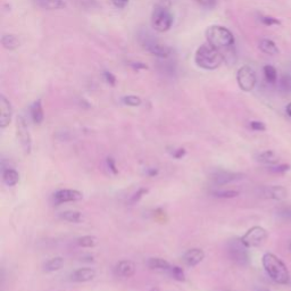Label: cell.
I'll use <instances>...</instances> for the list:
<instances>
[{
	"instance_id": "1",
	"label": "cell",
	"mask_w": 291,
	"mask_h": 291,
	"mask_svg": "<svg viewBox=\"0 0 291 291\" xmlns=\"http://www.w3.org/2000/svg\"><path fill=\"white\" fill-rule=\"evenodd\" d=\"M224 56L220 49L215 48L212 45L205 44L200 46L195 53V63L197 66L206 71L216 70L223 63Z\"/></svg>"
},
{
	"instance_id": "2",
	"label": "cell",
	"mask_w": 291,
	"mask_h": 291,
	"mask_svg": "<svg viewBox=\"0 0 291 291\" xmlns=\"http://www.w3.org/2000/svg\"><path fill=\"white\" fill-rule=\"evenodd\" d=\"M263 266L273 281L279 285H288L290 282V273L286 264L276 257L274 254L266 253L263 256Z\"/></svg>"
},
{
	"instance_id": "3",
	"label": "cell",
	"mask_w": 291,
	"mask_h": 291,
	"mask_svg": "<svg viewBox=\"0 0 291 291\" xmlns=\"http://www.w3.org/2000/svg\"><path fill=\"white\" fill-rule=\"evenodd\" d=\"M207 42L215 48H229L235 44L232 32L221 25H212L206 30Z\"/></svg>"
},
{
	"instance_id": "4",
	"label": "cell",
	"mask_w": 291,
	"mask_h": 291,
	"mask_svg": "<svg viewBox=\"0 0 291 291\" xmlns=\"http://www.w3.org/2000/svg\"><path fill=\"white\" fill-rule=\"evenodd\" d=\"M228 255L233 263L239 266H248L250 263L248 247L242 242L241 238H233L228 243Z\"/></svg>"
},
{
	"instance_id": "5",
	"label": "cell",
	"mask_w": 291,
	"mask_h": 291,
	"mask_svg": "<svg viewBox=\"0 0 291 291\" xmlns=\"http://www.w3.org/2000/svg\"><path fill=\"white\" fill-rule=\"evenodd\" d=\"M173 24V15L164 5H155L152 14V25L157 32H166Z\"/></svg>"
},
{
	"instance_id": "6",
	"label": "cell",
	"mask_w": 291,
	"mask_h": 291,
	"mask_svg": "<svg viewBox=\"0 0 291 291\" xmlns=\"http://www.w3.org/2000/svg\"><path fill=\"white\" fill-rule=\"evenodd\" d=\"M140 42L143 46L147 52L152 53V55L158 57V58L165 59L167 57H170L172 53V48L166 46V45H161L158 42L157 40L153 38V35H150V38H146V37H140Z\"/></svg>"
},
{
	"instance_id": "7",
	"label": "cell",
	"mask_w": 291,
	"mask_h": 291,
	"mask_svg": "<svg viewBox=\"0 0 291 291\" xmlns=\"http://www.w3.org/2000/svg\"><path fill=\"white\" fill-rule=\"evenodd\" d=\"M237 82L242 91L250 92L256 85V73L250 66L240 67L237 73Z\"/></svg>"
},
{
	"instance_id": "8",
	"label": "cell",
	"mask_w": 291,
	"mask_h": 291,
	"mask_svg": "<svg viewBox=\"0 0 291 291\" xmlns=\"http://www.w3.org/2000/svg\"><path fill=\"white\" fill-rule=\"evenodd\" d=\"M267 239V231L262 226H253L241 237L242 242L248 248L258 247Z\"/></svg>"
},
{
	"instance_id": "9",
	"label": "cell",
	"mask_w": 291,
	"mask_h": 291,
	"mask_svg": "<svg viewBox=\"0 0 291 291\" xmlns=\"http://www.w3.org/2000/svg\"><path fill=\"white\" fill-rule=\"evenodd\" d=\"M16 132L17 138L20 140L21 146L24 150L25 154H30L32 149V139L31 134L28 132V128L26 124V121L23 116H17L16 118Z\"/></svg>"
},
{
	"instance_id": "10",
	"label": "cell",
	"mask_w": 291,
	"mask_h": 291,
	"mask_svg": "<svg viewBox=\"0 0 291 291\" xmlns=\"http://www.w3.org/2000/svg\"><path fill=\"white\" fill-rule=\"evenodd\" d=\"M245 178L243 173H236V172H226V171H220L216 172L212 175V182L214 185H224L228 183L239 181Z\"/></svg>"
},
{
	"instance_id": "11",
	"label": "cell",
	"mask_w": 291,
	"mask_h": 291,
	"mask_svg": "<svg viewBox=\"0 0 291 291\" xmlns=\"http://www.w3.org/2000/svg\"><path fill=\"white\" fill-rule=\"evenodd\" d=\"M82 197H83L82 192L78 191V190L62 189L53 193V202L57 205L70 202H78V200L82 199Z\"/></svg>"
},
{
	"instance_id": "12",
	"label": "cell",
	"mask_w": 291,
	"mask_h": 291,
	"mask_svg": "<svg viewBox=\"0 0 291 291\" xmlns=\"http://www.w3.org/2000/svg\"><path fill=\"white\" fill-rule=\"evenodd\" d=\"M13 116L12 104L5 96H0V127L5 129L8 127Z\"/></svg>"
},
{
	"instance_id": "13",
	"label": "cell",
	"mask_w": 291,
	"mask_h": 291,
	"mask_svg": "<svg viewBox=\"0 0 291 291\" xmlns=\"http://www.w3.org/2000/svg\"><path fill=\"white\" fill-rule=\"evenodd\" d=\"M205 258V253L199 248H193L183 255V261L188 266H196Z\"/></svg>"
},
{
	"instance_id": "14",
	"label": "cell",
	"mask_w": 291,
	"mask_h": 291,
	"mask_svg": "<svg viewBox=\"0 0 291 291\" xmlns=\"http://www.w3.org/2000/svg\"><path fill=\"white\" fill-rule=\"evenodd\" d=\"M96 271L93 268L84 267L79 268L71 274V280L74 282H88L95 279Z\"/></svg>"
},
{
	"instance_id": "15",
	"label": "cell",
	"mask_w": 291,
	"mask_h": 291,
	"mask_svg": "<svg viewBox=\"0 0 291 291\" xmlns=\"http://www.w3.org/2000/svg\"><path fill=\"white\" fill-rule=\"evenodd\" d=\"M264 196L274 200H283L288 197V191H287V189L283 188V186L273 185L268 186V188L264 190Z\"/></svg>"
},
{
	"instance_id": "16",
	"label": "cell",
	"mask_w": 291,
	"mask_h": 291,
	"mask_svg": "<svg viewBox=\"0 0 291 291\" xmlns=\"http://www.w3.org/2000/svg\"><path fill=\"white\" fill-rule=\"evenodd\" d=\"M116 273L122 278H131L135 273V265L131 261H122L116 265Z\"/></svg>"
},
{
	"instance_id": "17",
	"label": "cell",
	"mask_w": 291,
	"mask_h": 291,
	"mask_svg": "<svg viewBox=\"0 0 291 291\" xmlns=\"http://www.w3.org/2000/svg\"><path fill=\"white\" fill-rule=\"evenodd\" d=\"M34 2L39 8L46 10L63 9L66 7V2L64 0H34Z\"/></svg>"
},
{
	"instance_id": "18",
	"label": "cell",
	"mask_w": 291,
	"mask_h": 291,
	"mask_svg": "<svg viewBox=\"0 0 291 291\" xmlns=\"http://www.w3.org/2000/svg\"><path fill=\"white\" fill-rule=\"evenodd\" d=\"M30 112H31L32 121H33L35 124H41L42 122H44L45 114H44V108H42V103L40 99L32 104Z\"/></svg>"
},
{
	"instance_id": "19",
	"label": "cell",
	"mask_w": 291,
	"mask_h": 291,
	"mask_svg": "<svg viewBox=\"0 0 291 291\" xmlns=\"http://www.w3.org/2000/svg\"><path fill=\"white\" fill-rule=\"evenodd\" d=\"M257 161H260L262 164H266V165H275L279 163L280 157L278 154L273 150H266V152H263L261 154H258L256 157Z\"/></svg>"
},
{
	"instance_id": "20",
	"label": "cell",
	"mask_w": 291,
	"mask_h": 291,
	"mask_svg": "<svg viewBox=\"0 0 291 291\" xmlns=\"http://www.w3.org/2000/svg\"><path fill=\"white\" fill-rule=\"evenodd\" d=\"M2 180L8 186H14L20 181V174L13 168H6L2 172Z\"/></svg>"
},
{
	"instance_id": "21",
	"label": "cell",
	"mask_w": 291,
	"mask_h": 291,
	"mask_svg": "<svg viewBox=\"0 0 291 291\" xmlns=\"http://www.w3.org/2000/svg\"><path fill=\"white\" fill-rule=\"evenodd\" d=\"M1 45L7 50H15L20 47L19 38L14 34H3L1 37Z\"/></svg>"
},
{
	"instance_id": "22",
	"label": "cell",
	"mask_w": 291,
	"mask_h": 291,
	"mask_svg": "<svg viewBox=\"0 0 291 291\" xmlns=\"http://www.w3.org/2000/svg\"><path fill=\"white\" fill-rule=\"evenodd\" d=\"M260 49L264 53H266V55L274 56V55H278L279 53L278 47H276L274 42H273L272 40H268V39H263V40H261Z\"/></svg>"
},
{
	"instance_id": "23",
	"label": "cell",
	"mask_w": 291,
	"mask_h": 291,
	"mask_svg": "<svg viewBox=\"0 0 291 291\" xmlns=\"http://www.w3.org/2000/svg\"><path fill=\"white\" fill-rule=\"evenodd\" d=\"M64 265V258L63 257H53V258H50L49 261H47L45 265H44V268L46 272H55V271H58L63 267Z\"/></svg>"
},
{
	"instance_id": "24",
	"label": "cell",
	"mask_w": 291,
	"mask_h": 291,
	"mask_svg": "<svg viewBox=\"0 0 291 291\" xmlns=\"http://www.w3.org/2000/svg\"><path fill=\"white\" fill-rule=\"evenodd\" d=\"M59 217L66 222H71V223H79V222H81L82 220H83L82 214L80 213V212H77V211L63 212V213H60Z\"/></svg>"
},
{
	"instance_id": "25",
	"label": "cell",
	"mask_w": 291,
	"mask_h": 291,
	"mask_svg": "<svg viewBox=\"0 0 291 291\" xmlns=\"http://www.w3.org/2000/svg\"><path fill=\"white\" fill-rule=\"evenodd\" d=\"M147 266L152 269H170L171 265L168 262H166L163 258H149L148 262H147Z\"/></svg>"
},
{
	"instance_id": "26",
	"label": "cell",
	"mask_w": 291,
	"mask_h": 291,
	"mask_svg": "<svg viewBox=\"0 0 291 291\" xmlns=\"http://www.w3.org/2000/svg\"><path fill=\"white\" fill-rule=\"evenodd\" d=\"M212 195L216 198H236V197L239 196V192L236 191V190H214V191L211 192Z\"/></svg>"
},
{
	"instance_id": "27",
	"label": "cell",
	"mask_w": 291,
	"mask_h": 291,
	"mask_svg": "<svg viewBox=\"0 0 291 291\" xmlns=\"http://www.w3.org/2000/svg\"><path fill=\"white\" fill-rule=\"evenodd\" d=\"M263 70H264V75H265V79H266V81L268 83L274 84L276 82V79H278V72H276L275 67L272 65H266L264 66Z\"/></svg>"
},
{
	"instance_id": "28",
	"label": "cell",
	"mask_w": 291,
	"mask_h": 291,
	"mask_svg": "<svg viewBox=\"0 0 291 291\" xmlns=\"http://www.w3.org/2000/svg\"><path fill=\"white\" fill-rule=\"evenodd\" d=\"M78 245L84 248H92L97 245V238L92 236H84L77 240Z\"/></svg>"
},
{
	"instance_id": "29",
	"label": "cell",
	"mask_w": 291,
	"mask_h": 291,
	"mask_svg": "<svg viewBox=\"0 0 291 291\" xmlns=\"http://www.w3.org/2000/svg\"><path fill=\"white\" fill-rule=\"evenodd\" d=\"M122 102H123L124 105L131 106V107H136L141 105V99L138 96H125L122 98Z\"/></svg>"
},
{
	"instance_id": "30",
	"label": "cell",
	"mask_w": 291,
	"mask_h": 291,
	"mask_svg": "<svg viewBox=\"0 0 291 291\" xmlns=\"http://www.w3.org/2000/svg\"><path fill=\"white\" fill-rule=\"evenodd\" d=\"M280 89L286 93H291V77L290 75H282L280 79Z\"/></svg>"
},
{
	"instance_id": "31",
	"label": "cell",
	"mask_w": 291,
	"mask_h": 291,
	"mask_svg": "<svg viewBox=\"0 0 291 291\" xmlns=\"http://www.w3.org/2000/svg\"><path fill=\"white\" fill-rule=\"evenodd\" d=\"M171 273V275L173 276V279L178 280V281H185V275L183 269L179 266H171L170 269H168Z\"/></svg>"
},
{
	"instance_id": "32",
	"label": "cell",
	"mask_w": 291,
	"mask_h": 291,
	"mask_svg": "<svg viewBox=\"0 0 291 291\" xmlns=\"http://www.w3.org/2000/svg\"><path fill=\"white\" fill-rule=\"evenodd\" d=\"M290 167L291 166L289 164H281V165H276V166L269 167V171L275 174H283L286 173V172H288L290 170Z\"/></svg>"
},
{
	"instance_id": "33",
	"label": "cell",
	"mask_w": 291,
	"mask_h": 291,
	"mask_svg": "<svg viewBox=\"0 0 291 291\" xmlns=\"http://www.w3.org/2000/svg\"><path fill=\"white\" fill-rule=\"evenodd\" d=\"M260 20H261V22L264 25H266V26H272V25L281 24V22H280L278 19H274V17H272V16H261Z\"/></svg>"
},
{
	"instance_id": "34",
	"label": "cell",
	"mask_w": 291,
	"mask_h": 291,
	"mask_svg": "<svg viewBox=\"0 0 291 291\" xmlns=\"http://www.w3.org/2000/svg\"><path fill=\"white\" fill-rule=\"evenodd\" d=\"M148 192V190L147 189H143V188H141V189H139L138 191H136L133 196L131 197V199H130V204H135V203H138L140 199L142 198L143 196H146V193Z\"/></svg>"
},
{
	"instance_id": "35",
	"label": "cell",
	"mask_w": 291,
	"mask_h": 291,
	"mask_svg": "<svg viewBox=\"0 0 291 291\" xmlns=\"http://www.w3.org/2000/svg\"><path fill=\"white\" fill-rule=\"evenodd\" d=\"M195 1L198 3V5L204 7V8L212 9V8H214L215 6H216L217 0H195Z\"/></svg>"
},
{
	"instance_id": "36",
	"label": "cell",
	"mask_w": 291,
	"mask_h": 291,
	"mask_svg": "<svg viewBox=\"0 0 291 291\" xmlns=\"http://www.w3.org/2000/svg\"><path fill=\"white\" fill-rule=\"evenodd\" d=\"M103 78L105 79V81L110 85H115V83H116V78L114 77L113 73H110L108 71L103 72Z\"/></svg>"
},
{
	"instance_id": "37",
	"label": "cell",
	"mask_w": 291,
	"mask_h": 291,
	"mask_svg": "<svg viewBox=\"0 0 291 291\" xmlns=\"http://www.w3.org/2000/svg\"><path fill=\"white\" fill-rule=\"evenodd\" d=\"M250 128H251V130H254V131H265L266 130L265 124L263 123V122H260V121L250 122Z\"/></svg>"
},
{
	"instance_id": "38",
	"label": "cell",
	"mask_w": 291,
	"mask_h": 291,
	"mask_svg": "<svg viewBox=\"0 0 291 291\" xmlns=\"http://www.w3.org/2000/svg\"><path fill=\"white\" fill-rule=\"evenodd\" d=\"M278 215H279V216H281L283 220L291 221V207L282 208V210L279 211Z\"/></svg>"
},
{
	"instance_id": "39",
	"label": "cell",
	"mask_w": 291,
	"mask_h": 291,
	"mask_svg": "<svg viewBox=\"0 0 291 291\" xmlns=\"http://www.w3.org/2000/svg\"><path fill=\"white\" fill-rule=\"evenodd\" d=\"M106 163H107V166H108V168L110 171L113 172V174H117V168H116V164H115V160L113 159L112 157H108L107 158V160H106Z\"/></svg>"
},
{
	"instance_id": "40",
	"label": "cell",
	"mask_w": 291,
	"mask_h": 291,
	"mask_svg": "<svg viewBox=\"0 0 291 291\" xmlns=\"http://www.w3.org/2000/svg\"><path fill=\"white\" fill-rule=\"evenodd\" d=\"M130 0H112L113 5L116 7V8H125L128 6V3Z\"/></svg>"
},
{
	"instance_id": "41",
	"label": "cell",
	"mask_w": 291,
	"mask_h": 291,
	"mask_svg": "<svg viewBox=\"0 0 291 291\" xmlns=\"http://www.w3.org/2000/svg\"><path fill=\"white\" fill-rule=\"evenodd\" d=\"M130 66L132 68H134V70H148V66L146 65V64H143L141 62H133V63H130Z\"/></svg>"
},
{
	"instance_id": "42",
	"label": "cell",
	"mask_w": 291,
	"mask_h": 291,
	"mask_svg": "<svg viewBox=\"0 0 291 291\" xmlns=\"http://www.w3.org/2000/svg\"><path fill=\"white\" fill-rule=\"evenodd\" d=\"M174 158H177V159H181V158L185 155V149L183 148H180L178 150H175V152L172 154Z\"/></svg>"
},
{
	"instance_id": "43",
	"label": "cell",
	"mask_w": 291,
	"mask_h": 291,
	"mask_svg": "<svg viewBox=\"0 0 291 291\" xmlns=\"http://www.w3.org/2000/svg\"><path fill=\"white\" fill-rule=\"evenodd\" d=\"M147 174H148L149 177H156L158 174V171L155 170V168H148V170H147Z\"/></svg>"
},
{
	"instance_id": "44",
	"label": "cell",
	"mask_w": 291,
	"mask_h": 291,
	"mask_svg": "<svg viewBox=\"0 0 291 291\" xmlns=\"http://www.w3.org/2000/svg\"><path fill=\"white\" fill-rule=\"evenodd\" d=\"M286 112H287V114L289 115V116L291 117V103L289 104L288 106H287V108H286Z\"/></svg>"
},
{
	"instance_id": "45",
	"label": "cell",
	"mask_w": 291,
	"mask_h": 291,
	"mask_svg": "<svg viewBox=\"0 0 291 291\" xmlns=\"http://www.w3.org/2000/svg\"><path fill=\"white\" fill-rule=\"evenodd\" d=\"M255 291H271V290H268L267 288H263V287H258V288L255 289Z\"/></svg>"
},
{
	"instance_id": "46",
	"label": "cell",
	"mask_w": 291,
	"mask_h": 291,
	"mask_svg": "<svg viewBox=\"0 0 291 291\" xmlns=\"http://www.w3.org/2000/svg\"><path fill=\"white\" fill-rule=\"evenodd\" d=\"M150 291H160L159 288H157V287H154V288L150 289Z\"/></svg>"
},
{
	"instance_id": "47",
	"label": "cell",
	"mask_w": 291,
	"mask_h": 291,
	"mask_svg": "<svg viewBox=\"0 0 291 291\" xmlns=\"http://www.w3.org/2000/svg\"><path fill=\"white\" fill-rule=\"evenodd\" d=\"M289 249H290V250H291V242H290V243H289Z\"/></svg>"
}]
</instances>
